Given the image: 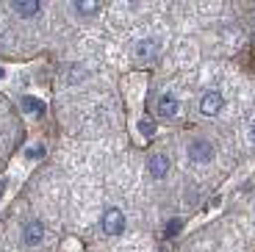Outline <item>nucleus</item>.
<instances>
[{
    "label": "nucleus",
    "mask_w": 255,
    "mask_h": 252,
    "mask_svg": "<svg viewBox=\"0 0 255 252\" xmlns=\"http://www.w3.org/2000/svg\"><path fill=\"white\" fill-rule=\"evenodd\" d=\"M100 227L106 236H120L125 230V214L120 208H106V214L100 219Z\"/></svg>",
    "instance_id": "f257e3e1"
},
{
    "label": "nucleus",
    "mask_w": 255,
    "mask_h": 252,
    "mask_svg": "<svg viewBox=\"0 0 255 252\" xmlns=\"http://www.w3.org/2000/svg\"><path fill=\"white\" fill-rule=\"evenodd\" d=\"M222 108H225L222 92H217V89H208V92H203V97H200V111H203L205 117H217Z\"/></svg>",
    "instance_id": "f03ea898"
},
{
    "label": "nucleus",
    "mask_w": 255,
    "mask_h": 252,
    "mask_svg": "<svg viewBox=\"0 0 255 252\" xmlns=\"http://www.w3.org/2000/svg\"><path fill=\"white\" fill-rule=\"evenodd\" d=\"M189 158H191V164H208L211 158H214V144L205 141V139L191 141L189 144Z\"/></svg>",
    "instance_id": "7ed1b4c3"
},
{
    "label": "nucleus",
    "mask_w": 255,
    "mask_h": 252,
    "mask_svg": "<svg viewBox=\"0 0 255 252\" xmlns=\"http://www.w3.org/2000/svg\"><path fill=\"white\" fill-rule=\"evenodd\" d=\"M155 111H158L161 120H172V117H178V111H180V100L175 95H161Z\"/></svg>",
    "instance_id": "20e7f679"
},
{
    "label": "nucleus",
    "mask_w": 255,
    "mask_h": 252,
    "mask_svg": "<svg viewBox=\"0 0 255 252\" xmlns=\"http://www.w3.org/2000/svg\"><path fill=\"white\" fill-rule=\"evenodd\" d=\"M42 239H45V227H42V222L31 219V222L25 225V233H22V241H25L28 247H36Z\"/></svg>",
    "instance_id": "39448f33"
},
{
    "label": "nucleus",
    "mask_w": 255,
    "mask_h": 252,
    "mask_svg": "<svg viewBox=\"0 0 255 252\" xmlns=\"http://www.w3.org/2000/svg\"><path fill=\"white\" fill-rule=\"evenodd\" d=\"M11 8L19 14V17H36L39 8H42V3H39V0H17V3H11Z\"/></svg>",
    "instance_id": "423d86ee"
},
{
    "label": "nucleus",
    "mask_w": 255,
    "mask_h": 252,
    "mask_svg": "<svg viewBox=\"0 0 255 252\" xmlns=\"http://www.w3.org/2000/svg\"><path fill=\"white\" fill-rule=\"evenodd\" d=\"M147 166H150V175H153L155 180H161V177L169 172V158H166V155H153Z\"/></svg>",
    "instance_id": "0eeeda50"
},
{
    "label": "nucleus",
    "mask_w": 255,
    "mask_h": 252,
    "mask_svg": "<svg viewBox=\"0 0 255 252\" xmlns=\"http://www.w3.org/2000/svg\"><path fill=\"white\" fill-rule=\"evenodd\" d=\"M158 39H141V42H136V56L139 58H153L155 53H158Z\"/></svg>",
    "instance_id": "6e6552de"
},
{
    "label": "nucleus",
    "mask_w": 255,
    "mask_h": 252,
    "mask_svg": "<svg viewBox=\"0 0 255 252\" xmlns=\"http://www.w3.org/2000/svg\"><path fill=\"white\" fill-rule=\"evenodd\" d=\"M22 111H28V114H36V117H42L45 114V106L36 100V97H31V95H25L22 97Z\"/></svg>",
    "instance_id": "1a4fd4ad"
},
{
    "label": "nucleus",
    "mask_w": 255,
    "mask_h": 252,
    "mask_svg": "<svg viewBox=\"0 0 255 252\" xmlns=\"http://www.w3.org/2000/svg\"><path fill=\"white\" fill-rule=\"evenodd\" d=\"M72 8H75L81 17H92V14H97V8H100V6H97V3H81V0H75Z\"/></svg>",
    "instance_id": "9d476101"
},
{
    "label": "nucleus",
    "mask_w": 255,
    "mask_h": 252,
    "mask_svg": "<svg viewBox=\"0 0 255 252\" xmlns=\"http://www.w3.org/2000/svg\"><path fill=\"white\" fill-rule=\"evenodd\" d=\"M180 225H183L180 219H172V222H169V225H166V239H172V236H178Z\"/></svg>",
    "instance_id": "9b49d317"
},
{
    "label": "nucleus",
    "mask_w": 255,
    "mask_h": 252,
    "mask_svg": "<svg viewBox=\"0 0 255 252\" xmlns=\"http://www.w3.org/2000/svg\"><path fill=\"white\" fill-rule=\"evenodd\" d=\"M139 127H141V133H144V136H153V133H155V125L150 120H139Z\"/></svg>",
    "instance_id": "f8f14e48"
},
{
    "label": "nucleus",
    "mask_w": 255,
    "mask_h": 252,
    "mask_svg": "<svg viewBox=\"0 0 255 252\" xmlns=\"http://www.w3.org/2000/svg\"><path fill=\"white\" fill-rule=\"evenodd\" d=\"M25 155L28 158H39L42 155V147H31V150H25Z\"/></svg>",
    "instance_id": "ddd939ff"
},
{
    "label": "nucleus",
    "mask_w": 255,
    "mask_h": 252,
    "mask_svg": "<svg viewBox=\"0 0 255 252\" xmlns=\"http://www.w3.org/2000/svg\"><path fill=\"white\" fill-rule=\"evenodd\" d=\"M6 186H8V180H0V200H3V194H6Z\"/></svg>",
    "instance_id": "4468645a"
},
{
    "label": "nucleus",
    "mask_w": 255,
    "mask_h": 252,
    "mask_svg": "<svg viewBox=\"0 0 255 252\" xmlns=\"http://www.w3.org/2000/svg\"><path fill=\"white\" fill-rule=\"evenodd\" d=\"M250 136H253V141H255V122H253V127H250Z\"/></svg>",
    "instance_id": "2eb2a0df"
},
{
    "label": "nucleus",
    "mask_w": 255,
    "mask_h": 252,
    "mask_svg": "<svg viewBox=\"0 0 255 252\" xmlns=\"http://www.w3.org/2000/svg\"><path fill=\"white\" fill-rule=\"evenodd\" d=\"M0 78H6V72H3V70H0Z\"/></svg>",
    "instance_id": "dca6fc26"
}]
</instances>
